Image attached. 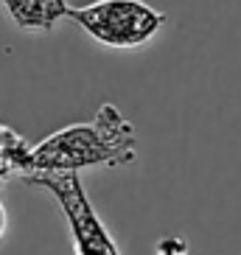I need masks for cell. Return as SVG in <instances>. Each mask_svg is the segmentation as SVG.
Returning <instances> with one entry per match:
<instances>
[{
	"instance_id": "1",
	"label": "cell",
	"mask_w": 241,
	"mask_h": 255,
	"mask_svg": "<svg viewBox=\"0 0 241 255\" xmlns=\"http://www.w3.org/2000/svg\"><path fill=\"white\" fill-rule=\"evenodd\" d=\"M137 157V135L115 104H101L93 121L56 129L31 146L28 174H79L82 168H115Z\"/></svg>"
},
{
	"instance_id": "2",
	"label": "cell",
	"mask_w": 241,
	"mask_h": 255,
	"mask_svg": "<svg viewBox=\"0 0 241 255\" xmlns=\"http://www.w3.org/2000/svg\"><path fill=\"white\" fill-rule=\"evenodd\" d=\"M68 20L82 25L98 45L118 51L146 45L166 25V14L143 0H93L87 6L68 8Z\"/></svg>"
},
{
	"instance_id": "3",
	"label": "cell",
	"mask_w": 241,
	"mask_h": 255,
	"mask_svg": "<svg viewBox=\"0 0 241 255\" xmlns=\"http://www.w3.org/2000/svg\"><path fill=\"white\" fill-rule=\"evenodd\" d=\"M20 180L25 185L42 188L59 202L62 213L68 219V230L73 239V253L76 255H120L115 239L104 227V222L98 219L93 210V202L87 191H84L79 174H23Z\"/></svg>"
},
{
	"instance_id": "4",
	"label": "cell",
	"mask_w": 241,
	"mask_h": 255,
	"mask_svg": "<svg viewBox=\"0 0 241 255\" xmlns=\"http://www.w3.org/2000/svg\"><path fill=\"white\" fill-rule=\"evenodd\" d=\"M20 31L48 34L68 17V0H0Z\"/></svg>"
},
{
	"instance_id": "5",
	"label": "cell",
	"mask_w": 241,
	"mask_h": 255,
	"mask_svg": "<svg viewBox=\"0 0 241 255\" xmlns=\"http://www.w3.org/2000/svg\"><path fill=\"white\" fill-rule=\"evenodd\" d=\"M31 165V143L14 129L0 124V180L6 177H23Z\"/></svg>"
},
{
	"instance_id": "6",
	"label": "cell",
	"mask_w": 241,
	"mask_h": 255,
	"mask_svg": "<svg viewBox=\"0 0 241 255\" xmlns=\"http://www.w3.org/2000/svg\"><path fill=\"white\" fill-rule=\"evenodd\" d=\"M6 230H8V213L3 208V199H0V239L6 236Z\"/></svg>"
}]
</instances>
